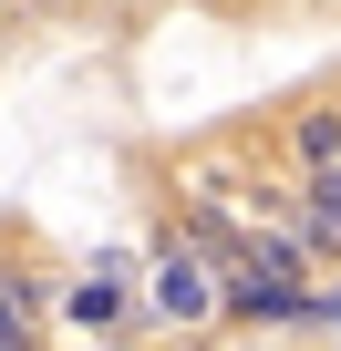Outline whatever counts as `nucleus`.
I'll list each match as a JSON object with an SVG mask.
<instances>
[{"instance_id": "f257e3e1", "label": "nucleus", "mask_w": 341, "mask_h": 351, "mask_svg": "<svg viewBox=\"0 0 341 351\" xmlns=\"http://www.w3.org/2000/svg\"><path fill=\"white\" fill-rule=\"evenodd\" d=\"M228 310H248V320H300V310H320V300L300 289V238H290V248H228Z\"/></svg>"}, {"instance_id": "f03ea898", "label": "nucleus", "mask_w": 341, "mask_h": 351, "mask_svg": "<svg viewBox=\"0 0 341 351\" xmlns=\"http://www.w3.org/2000/svg\"><path fill=\"white\" fill-rule=\"evenodd\" d=\"M155 310H165V320L228 310V289H207V238H165V248H155Z\"/></svg>"}, {"instance_id": "7ed1b4c3", "label": "nucleus", "mask_w": 341, "mask_h": 351, "mask_svg": "<svg viewBox=\"0 0 341 351\" xmlns=\"http://www.w3.org/2000/svg\"><path fill=\"white\" fill-rule=\"evenodd\" d=\"M300 155L310 165H341V114H300Z\"/></svg>"}, {"instance_id": "20e7f679", "label": "nucleus", "mask_w": 341, "mask_h": 351, "mask_svg": "<svg viewBox=\"0 0 341 351\" xmlns=\"http://www.w3.org/2000/svg\"><path fill=\"white\" fill-rule=\"evenodd\" d=\"M21 310H32V279H0V351L21 341Z\"/></svg>"}, {"instance_id": "39448f33", "label": "nucleus", "mask_w": 341, "mask_h": 351, "mask_svg": "<svg viewBox=\"0 0 341 351\" xmlns=\"http://www.w3.org/2000/svg\"><path fill=\"white\" fill-rule=\"evenodd\" d=\"M11 351H32V341H11Z\"/></svg>"}]
</instances>
